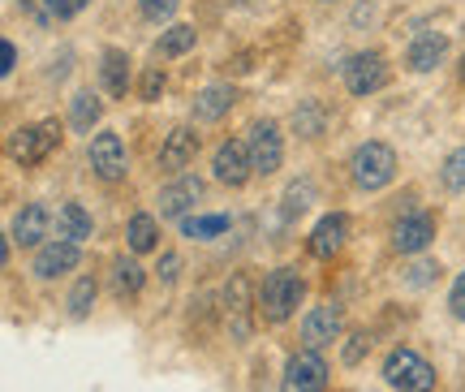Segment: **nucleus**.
<instances>
[{"instance_id":"18","label":"nucleus","mask_w":465,"mask_h":392,"mask_svg":"<svg viewBox=\"0 0 465 392\" xmlns=\"http://www.w3.org/2000/svg\"><path fill=\"white\" fill-rule=\"evenodd\" d=\"M444 56H449V35L427 31V35H418L414 44H410V52H405V65L414 69V74H431Z\"/></svg>"},{"instance_id":"34","label":"nucleus","mask_w":465,"mask_h":392,"mask_svg":"<svg viewBox=\"0 0 465 392\" xmlns=\"http://www.w3.org/2000/svg\"><path fill=\"white\" fill-rule=\"evenodd\" d=\"M155 272H160V280H164V285H173V280H177V272H182V255H177V250H164Z\"/></svg>"},{"instance_id":"28","label":"nucleus","mask_w":465,"mask_h":392,"mask_svg":"<svg viewBox=\"0 0 465 392\" xmlns=\"http://www.w3.org/2000/svg\"><path fill=\"white\" fill-rule=\"evenodd\" d=\"M95 294H100V285H95V276H78L74 280V289H69L65 307L74 319H86L91 315V307H95Z\"/></svg>"},{"instance_id":"35","label":"nucleus","mask_w":465,"mask_h":392,"mask_svg":"<svg viewBox=\"0 0 465 392\" xmlns=\"http://www.w3.org/2000/svg\"><path fill=\"white\" fill-rule=\"evenodd\" d=\"M91 5V0H48V14L52 17H78Z\"/></svg>"},{"instance_id":"25","label":"nucleus","mask_w":465,"mask_h":392,"mask_svg":"<svg viewBox=\"0 0 465 392\" xmlns=\"http://www.w3.org/2000/svg\"><path fill=\"white\" fill-rule=\"evenodd\" d=\"M323 126H328V108H323L319 99H302L298 113H293V130H298L302 138H319Z\"/></svg>"},{"instance_id":"2","label":"nucleus","mask_w":465,"mask_h":392,"mask_svg":"<svg viewBox=\"0 0 465 392\" xmlns=\"http://www.w3.org/2000/svg\"><path fill=\"white\" fill-rule=\"evenodd\" d=\"M254 319H259V289H254L250 272H232L224 285V324H229L232 341H250Z\"/></svg>"},{"instance_id":"5","label":"nucleus","mask_w":465,"mask_h":392,"mask_svg":"<svg viewBox=\"0 0 465 392\" xmlns=\"http://www.w3.org/2000/svg\"><path fill=\"white\" fill-rule=\"evenodd\" d=\"M349 173H353V181L362 190H383L397 177V151L388 143H362L353 151V160H349Z\"/></svg>"},{"instance_id":"15","label":"nucleus","mask_w":465,"mask_h":392,"mask_svg":"<svg viewBox=\"0 0 465 392\" xmlns=\"http://www.w3.org/2000/svg\"><path fill=\"white\" fill-rule=\"evenodd\" d=\"M345 242H349V216L345 212L323 216L315 229H311V255H315V259H332V255H341Z\"/></svg>"},{"instance_id":"11","label":"nucleus","mask_w":465,"mask_h":392,"mask_svg":"<svg viewBox=\"0 0 465 392\" xmlns=\"http://www.w3.org/2000/svg\"><path fill=\"white\" fill-rule=\"evenodd\" d=\"M341 332H345V311H341L336 302H319L315 311L302 319V341H306V349H323V345L341 341Z\"/></svg>"},{"instance_id":"39","label":"nucleus","mask_w":465,"mask_h":392,"mask_svg":"<svg viewBox=\"0 0 465 392\" xmlns=\"http://www.w3.org/2000/svg\"><path fill=\"white\" fill-rule=\"evenodd\" d=\"M17 5H22V9H26V14H39V17H52V14H44V5H48V0H17Z\"/></svg>"},{"instance_id":"16","label":"nucleus","mask_w":465,"mask_h":392,"mask_svg":"<svg viewBox=\"0 0 465 392\" xmlns=\"http://www.w3.org/2000/svg\"><path fill=\"white\" fill-rule=\"evenodd\" d=\"M52 229V212L44 207V203H26L22 212L14 216V229H9V237H14L17 246H44V237H48Z\"/></svg>"},{"instance_id":"24","label":"nucleus","mask_w":465,"mask_h":392,"mask_svg":"<svg viewBox=\"0 0 465 392\" xmlns=\"http://www.w3.org/2000/svg\"><path fill=\"white\" fill-rule=\"evenodd\" d=\"M100 113H104V104L91 91H78V95L69 99V126L78 134H91V126H100Z\"/></svg>"},{"instance_id":"4","label":"nucleus","mask_w":465,"mask_h":392,"mask_svg":"<svg viewBox=\"0 0 465 392\" xmlns=\"http://www.w3.org/2000/svg\"><path fill=\"white\" fill-rule=\"evenodd\" d=\"M56 147H61V121H56V116L35 121V126H22V130H14V138H9V156H14L22 168L44 164Z\"/></svg>"},{"instance_id":"41","label":"nucleus","mask_w":465,"mask_h":392,"mask_svg":"<svg viewBox=\"0 0 465 392\" xmlns=\"http://www.w3.org/2000/svg\"><path fill=\"white\" fill-rule=\"evenodd\" d=\"M319 5H332V0H319Z\"/></svg>"},{"instance_id":"30","label":"nucleus","mask_w":465,"mask_h":392,"mask_svg":"<svg viewBox=\"0 0 465 392\" xmlns=\"http://www.w3.org/2000/svg\"><path fill=\"white\" fill-rule=\"evenodd\" d=\"M311 203H315V186H311L306 177L293 181V186L284 190V216H302Z\"/></svg>"},{"instance_id":"29","label":"nucleus","mask_w":465,"mask_h":392,"mask_svg":"<svg viewBox=\"0 0 465 392\" xmlns=\"http://www.w3.org/2000/svg\"><path fill=\"white\" fill-rule=\"evenodd\" d=\"M440 181H444V190H449V195H465V147H457V151L444 156Z\"/></svg>"},{"instance_id":"19","label":"nucleus","mask_w":465,"mask_h":392,"mask_svg":"<svg viewBox=\"0 0 465 392\" xmlns=\"http://www.w3.org/2000/svg\"><path fill=\"white\" fill-rule=\"evenodd\" d=\"M108 285H113V297H116V302H134V297L143 294V285H147V272H143V263H138V259L116 255V259H113V272H108Z\"/></svg>"},{"instance_id":"12","label":"nucleus","mask_w":465,"mask_h":392,"mask_svg":"<svg viewBox=\"0 0 465 392\" xmlns=\"http://www.w3.org/2000/svg\"><path fill=\"white\" fill-rule=\"evenodd\" d=\"M431 242H435V216L427 212H410L392 225V250L397 255H422Z\"/></svg>"},{"instance_id":"3","label":"nucleus","mask_w":465,"mask_h":392,"mask_svg":"<svg viewBox=\"0 0 465 392\" xmlns=\"http://www.w3.org/2000/svg\"><path fill=\"white\" fill-rule=\"evenodd\" d=\"M383 379L397 392H435V367L418 349H392L383 358Z\"/></svg>"},{"instance_id":"9","label":"nucleus","mask_w":465,"mask_h":392,"mask_svg":"<svg viewBox=\"0 0 465 392\" xmlns=\"http://www.w3.org/2000/svg\"><path fill=\"white\" fill-rule=\"evenodd\" d=\"M212 173H216L220 186H229V190H242L250 177H254V164H250V147L246 138H224L212 156Z\"/></svg>"},{"instance_id":"26","label":"nucleus","mask_w":465,"mask_h":392,"mask_svg":"<svg viewBox=\"0 0 465 392\" xmlns=\"http://www.w3.org/2000/svg\"><path fill=\"white\" fill-rule=\"evenodd\" d=\"M194 39H199V31H194V26H185V22H177V26H168V31L160 35L155 52H160L164 61H173V56H185V52L194 48Z\"/></svg>"},{"instance_id":"13","label":"nucleus","mask_w":465,"mask_h":392,"mask_svg":"<svg viewBox=\"0 0 465 392\" xmlns=\"http://www.w3.org/2000/svg\"><path fill=\"white\" fill-rule=\"evenodd\" d=\"M78 263H83V246L52 237V242H44L39 250H35V276L56 280V276H65V272H74Z\"/></svg>"},{"instance_id":"23","label":"nucleus","mask_w":465,"mask_h":392,"mask_svg":"<svg viewBox=\"0 0 465 392\" xmlns=\"http://www.w3.org/2000/svg\"><path fill=\"white\" fill-rule=\"evenodd\" d=\"M125 242H130L134 255H147V250H155V246H160V220H155L151 212L130 216V225H125Z\"/></svg>"},{"instance_id":"8","label":"nucleus","mask_w":465,"mask_h":392,"mask_svg":"<svg viewBox=\"0 0 465 392\" xmlns=\"http://www.w3.org/2000/svg\"><path fill=\"white\" fill-rule=\"evenodd\" d=\"M328 388V362L319 349H302L289 358L281 376V392H323Z\"/></svg>"},{"instance_id":"37","label":"nucleus","mask_w":465,"mask_h":392,"mask_svg":"<svg viewBox=\"0 0 465 392\" xmlns=\"http://www.w3.org/2000/svg\"><path fill=\"white\" fill-rule=\"evenodd\" d=\"M440 280V263H414L410 267V285H431Z\"/></svg>"},{"instance_id":"27","label":"nucleus","mask_w":465,"mask_h":392,"mask_svg":"<svg viewBox=\"0 0 465 392\" xmlns=\"http://www.w3.org/2000/svg\"><path fill=\"white\" fill-rule=\"evenodd\" d=\"M229 216H185L182 220V233L185 237H194V242H212V237H220V233H229Z\"/></svg>"},{"instance_id":"6","label":"nucleus","mask_w":465,"mask_h":392,"mask_svg":"<svg viewBox=\"0 0 465 392\" xmlns=\"http://www.w3.org/2000/svg\"><path fill=\"white\" fill-rule=\"evenodd\" d=\"M246 147H250V164H254V173L259 177H272L276 168L284 164V134H281V121H254L246 130Z\"/></svg>"},{"instance_id":"21","label":"nucleus","mask_w":465,"mask_h":392,"mask_svg":"<svg viewBox=\"0 0 465 392\" xmlns=\"http://www.w3.org/2000/svg\"><path fill=\"white\" fill-rule=\"evenodd\" d=\"M100 78H104V91L113 99H125V91H130V56L121 48H108L100 56Z\"/></svg>"},{"instance_id":"36","label":"nucleus","mask_w":465,"mask_h":392,"mask_svg":"<svg viewBox=\"0 0 465 392\" xmlns=\"http://www.w3.org/2000/svg\"><path fill=\"white\" fill-rule=\"evenodd\" d=\"M449 311L452 319H465V272L452 280V294H449Z\"/></svg>"},{"instance_id":"10","label":"nucleus","mask_w":465,"mask_h":392,"mask_svg":"<svg viewBox=\"0 0 465 392\" xmlns=\"http://www.w3.org/2000/svg\"><path fill=\"white\" fill-rule=\"evenodd\" d=\"M91 168L100 181H121L130 173V156H125V143L116 130H100L91 138Z\"/></svg>"},{"instance_id":"32","label":"nucleus","mask_w":465,"mask_h":392,"mask_svg":"<svg viewBox=\"0 0 465 392\" xmlns=\"http://www.w3.org/2000/svg\"><path fill=\"white\" fill-rule=\"evenodd\" d=\"M177 5L182 0H138V9H143L147 22H168V17L177 14Z\"/></svg>"},{"instance_id":"40","label":"nucleus","mask_w":465,"mask_h":392,"mask_svg":"<svg viewBox=\"0 0 465 392\" xmlns=\"http://www.w3.org/2000/svg\"><path fill=\"white\" fill-rule=\"evenodd\" d=\"M457 74H461V82H465V56H461V69H457Z\"/></svg>"},{"instance_id":"31","label":"nucleus","mask_w":465,"mask_h":392,"mask_svg":"<svg viewBox=\"0 0 465 392\" xmlns=\"http://www.w3.org/2000/svg\"><path fill=\"white\" fill-rule=\"evenodd\" d=\"M138 95L147 99V104H155V99L164 95V69H160V65H147V69H143V82H138Z\"/></svg>"},{"instance_id":"33","label":"nucleus","mask_w":465,"mask_h":392,"mask_svg":"<svg viewBox=\"0 0 465 392\" xmlns=\"http://www.w3.org/2000/svg\"><path fill=\"white\" fill-rule=\"evenodd\" d=\"M366 349H371L366 332H353V337H349V345H345V354H341V358H345V367H358V362L366 358Z\"/></svg>"},{"instance_id":"20","label":"nucleus","mask_w":465,"mask_h":392,"mask_svg":"<svg viewBox=\"0 0 465 392\" xmlns=\"http://www.w3.org/2000/svg\"><path fill=\"white\" fill-rule=\"evenodd\" d=\"M56 237L74 246H83L91 237V212H86L83 203H61L56 207Z\"/></svg>"},{"instance_id":"17","label":"nucleus","mask_w":465,"mask_h":392,"mask_svg":"<svg viewBox=\"0 0 465 392\" xmlns=\"http://www.w3.org/2000/svg\"><path fill=\"white\" fill-rule=\"evenodd\" d=\"M194 151H199V134L190 130V126H177V130H168L164 143H160V168L182 173L185 164H194Z\"/></svg>"},{"instance_id":"14","label":"nucleus","mask_w":465,"mask_h":392,"mask_svg":"<svg viewBox=\"0 0 465 392\" xmlns=\"http://www.w3.org/2000/svg\"><path fill=\"white\" fill-rule=\"evenodd\" d=\"M203 198V177H194V173H182L177 181H168L164 190H160V216L164 220H185V212L194 207Z\"/></svg>"},{"instance_id":"22","label":"nucleus","mask_w":465,"mask_h":392,"mask_svg":"<svg viewBox=\"0 0 465 392\" xmlns=\"http://www.w3.org/2000/svg\"><path fill=\"white\" fill-rule=\"evenodd\" d=\"M232 86L229 82H212V86H203L199 95H194V116L199 121H220V116H229L232 108Z\"/></svg>"},{"instance_id":"1","label":"nucleus","mask_w":465,"mask_h":392,"mask_svg":"<svg viewBox=\"0 0 465 392\" xmlns=\"http://www.w3.org/2000/svg\"><path fill=\"white\" fill-rule=\"evenodd\" d=\"M302 294H306V280L298 276V267L267 272L263 285H259V319L263 324H284L302 307Z\"/></svg>"},{"instance_id":"38","label":"nucleus","mask_w":465,"mask_h":392,"mask_svg":"<svg viewBox=\"0 0 465 392\" xmlns=\"http://www.w3.org/2000/svg\"><path fill=\"white\" fill-rule=\"evenodd\" d=\"M14 69H17V48H14V44H9V39H5V44H0V74L9 78Z\"/></svg>"},{"instance_id":"7","label":"nucleus","mask_w":465,"mask_h":392,"mask_svg":"<svg viewBox=\"0 0 465 392\" xmlns=\"http://www.w3.org/2000/svg\"><path fill=\"white\" fill-rule=\"evenodd\" d=\"M341 74H345V91L349 95H375V91H383L388 86V56L375 48L366 52H353L345 65H341Z\"/></svg>"}]
</instances>
